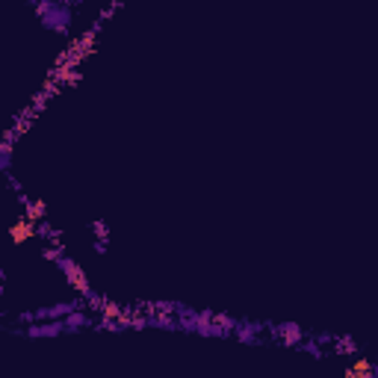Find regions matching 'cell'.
<instances>
[{
    "instance_id": "2",
    "label": "cell",
    "mask_w": 378,
    "mask_h": 378,
    "mask_svg": "<svg viewBox=\"0 0 378 378\" xmlns=\"http://www.w3.org/2000/svg\"><path fill=\"white\" fill-rule=\"evenodd\" d=\"M372 372H375L372 361H357V364H352L346 369V378H372Z\"/></svg>"
},
{
    "instance_id": "3",
    "label": "cell",
    "mask_w": 378,
    "mask_h": 378,
    "mask_svg": "<svg viewBox=\"0 0 378 378\" xmlns=\"http://www.w3.org/2000/svg\"><path fill=\"white\" fill-rule=\"evenodd\" d=\"M65 272H68V278H74V281H77V287H80L83 293L89 290V287H86V278L80 275V269H77V266H71V263H65Z\"/></svg>"
},
{
    "instance_id": "1",
    "label": "cell",
    "mask_w": 378,
    "mask_h": 378,
    "mask_svg": "<svg viewBox=\"0 0 378 378\" xmlns=\"http://www.w3.org/2000/svg\"><path fill=\"white\" fill-rule=\"evenodd\" d=\"M33 231H36V225H33V219H30V216L18 219V222L12 225V243H24V240H30Z\"/></svg>"
}]
</instances>
